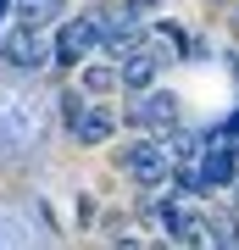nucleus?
I'll list each match as a JSON object with an SVG mask.
<instances>
[{"mask_svg":"<svg viewBox=\"0 0 239 250\" xmlns=\"http://www.w3.org/2000/svg\"><path fill=\"white\" fill-rule=\"evenodd\" d=\"M117 167H123L139 189H161V184H173V172H178V145L156 139V134L151 139H133V145H123Z\"/></svg>","mask_w":239,"mask_h":250,"instance_id":"f257e3e1","label":"nucleus"},{"mask_svg":"<svg viewBox=\"0 0 239 250\" xmlns=\"http://www.w3.org/2000/svg\"><path fill=\"white\" fill-rule=\"evenodd\" d=\"M100 11H84V17H72V22H62V34H56V62L62 67H78L89 50H100L106 45V34H100Z\"/></svg>","mask_w":239,"mask_h":250,"instance_id":"f03ea898","label":"nucleus"},{"mask_svg":"<svg viewBox=\"0 0 239 250\" xmlns=\"http://www.w3.org/2000/svg\"><path fill=\"white\" fill-rule=\"evenodd\" d=\"M0 62H11V67L34 72V67H44V62H56V45H44V34H39V28L17 22V28H6V34H0Z\"/></svg>","mask_w":239,"mask_h":250,"instance_id":"7ed1b4c3","label":"nucleus"},{"mask_svg":"<svg viewBox=\"0 0 239 250\" xmlns=\"http://www.w3.org/2000/svg\"><path fill=\"white\" fill-rule=\"evenodd\" d=\"M151 217H156V228L167 233V239H206L200 211H195L184 195H156V200H151Z\"/></svg>","mask_w":239,"mask_h":250,"instance_id":"20e7f679","label":"nucleus"},{"mask_svg":"<svg viewBox=\"0 0 239 250\" xmlns=\"http://www.w3.org/2000/svg\"><path fill=\"white\" fill-rule=\"evenodd\" d=\"M161 62H167L161 50H128V56H123V83H128V89H139V95H145V89L156 83Z\"/></svg>","mask_w":239,"mask_h":250,"instance_id":"39448f33","label":"nucleus"},{"mask_svg":"<svg viewBox=\"0 0 239 250\" xmlns=\"http://www.w3.org/2000/svg\"><path fill=\"white\" fill-rule=\"evenodd\" d=\"M173 117H178V100L161 89V95H145L139 106H133L128 123H133V128H167V134H173Z\"/></svg>","mask_w":239,"mask_h":250,"instance_id":"423d86ee","label":"nucleus"},{"mask_svg":"<svg viewBox=\"0 0 239 250\" xmlns=\"http://www.w3.org/2000/svg\"><path fill=\"white\" fill-rule=\"evenodd\" d=\"M111 128H117V123H111V111H84L78 123L67 128V134L78 139V145H106V139H111Z\"/></svg>","mask_w":239,"mask_h":250,"instance_id":"0eeeda50","label":"nucleus"},{"mask_svg":"<svg viewBox=\"0 0 239 250\" xmlns=\"http://www.w3.org/2000/svg\"><path fill=\"white\" fill-rule=\"evenodd\" d=\"M62 6H67V0H17L11 11H17V22L44 28V22H56V17H62Z\"/></svg>","mask_w":239,"mask_h":250,"instance_id":"6e6552de","label":"nucleus"},{"mask_svg":"<svg viewBox=\"0 0 239 250\" xmlns=\"http://www.w3.org/2000/svg\"><path fill=\"white\" fill-rule=\"evenodd\" d=\"M111 83H123V67H89V72H84V89H89V95H106Z\"/></svg>","mask_w":239,"mask_h":250,"instance_id":"1a4fd4ad","label":"nucleus"},{"mask_svg":"<svg viewBox=\"0 0 239 250\" xmlns=\"http://www.w3.org/2000/svg\"><path fill=\"white\" fill-rule=\"evenodd\" d=\"M84 111H89V106H84V95H78V89H67V95H62V117H67V128L78 123Z\"/></svg>","mask_w":239,"mask_h":250,"instance_id":"9d476101","label":"nucleus"},{"mask_svg":"<svg viewBox=\"0 0 239 250\" xmlns=\"http://www.w3.org/2000/svg\"><path fill=\"white\" fill-rule=\"evenodd\" d=\"M11 6H17V0H0V17H6V11H11Z\"/></svg>","mask_w":239,"mask_h":250,"instance_id":"9b49d317","label":"nucleus"}]
</instances>
